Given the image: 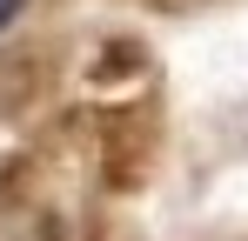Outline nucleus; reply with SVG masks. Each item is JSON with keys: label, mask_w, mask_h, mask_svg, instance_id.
Masks as SVG:
<instances>
[{"label": "nucleus", "mask_w": 248, "mask_h": 241, "mask_svg": "<svg viewBox=\"0 0 248 241\" xmlns=\"http://www.w3.org/2000/svg\"><path fill=\"white\" fill-rule=\"evenodd\" d=\"M20 14H27V0H0V34H7V27H14Z\"/></svg>", "instance_id": "f257e3e1"}]
</instances>
